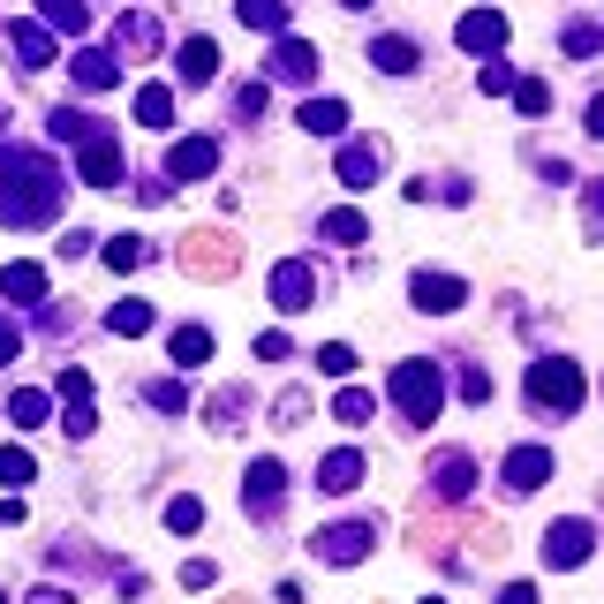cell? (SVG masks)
I'll return each instance as SVG.
<instances>
[{"label": "cell", "instance_id": "2e32d148", "mask_svg": "<svg viewBox=\"0 0 604 604\" xmlns=\"http://www.w3.org/2000/svg\"><path fill=\"white\" fill-rule=\"evenodd\" d=\"M0 295L38 302V295H46V265H8V273H0Z\"/></svg>", "mask_w": 604, "mask_h": 604}, {"label": "cell", "instance_id": "f546056e", "mask_svg": "<svg viewBox=\"0 0 604 604\" xmlns=\"http://www.w3.org/2000/svg\"><path fill=\"white\" fill-rule=\"evenodd\" d=\"M332 408H340V424H370V408H378V401H370L363 386H348V393H340Z\"/></svg>", "mask_w": 604, "mask_h": 604}, {"label": "cell", "instance_id": "83f0119b", "mask_svg": "<svg viewBox=\"0 0 604 604\" xmlns=\"http://www.w3.org/2000/svg\"><path fill=\"white\" fill-rule=\"evenodd\" d=\"M468 483H476V468H468L461 453H446V461H439V491H446V499H461Z\"/></svg>", "mask_w": 604, "mask_h": 604}, {"label": "cell", "instance_id": "3957f363", "mask_svg": "<svg viewBox=\"0 0 604 604\" xmlns=\"http://www.w3.org/2000/svg\"><path fill=\"white\" fill-rule=\"evenodd\" d=\"M529 401H544V408H582V370L575 363H559V355H544V363H529Z\"/></svg>", "mask_w": 604, "mask_h": 604}, {"label": "cell", "instance_id": "e0dca14e", "mask_svg": "<svg viewBox=\"0 0 604 604\" xmlns=\"http://www.w3.org/2000/svg\"><path fill=\"white\" fill-rule=\"evenodd\" d=\"M370 174H378V144H348L340 151V181H348V189H370Z\"/></svg>", "mask_w": 604, "mask_h": 604}, {"label": "cell", "instance_id": "9c48e42d", "mask_svg": "<svg viewBox=\"0 0 604 604\" xmlns=\"http://www.w3.org/2000/svg\"><path fill=\"white\" fill-rule=\"evenodd\" d=\"M506 483H514V491H537V483H552V453H544V446L506 453Z\"/></svg>", "mask_w": 604, "mask_h": 604}, {"label": "cell", "instance_id": "836d02e7", "mask_svg": "<svg viewBox=\"0 0 604 604\" xmlns=\"http://www.w3.org/2000/svg\"><path fill=\"white\" fill-rule=\"evenodd\" d=\"M317 370H325V378H348V370H355V355L332 340V348H317Z\"/></svg>", "mask_w": 604, "mask_h": 604}, {"label": "cell", "instance_id": "8992f818", "mask_svg": "<svg viewBox=\"0 0 604 604\" xmlns=\"http://www.w3.org/2000/svg\"><path fill=\"white\" fill-rule=\"evenodd\" d=\"M212 166H219V144H212V137H189V144L166 151V174H174V181H197V174H212Z\"/></svg>", "mask_w": 604, "mask_h": 604}, {"label": "cell", "instance_id": "4dcf8cb0", "mask_svg": "<svg viewBox=\"0 0 604 604\" xmlns=\"http://www.w3.org/2000/svg\"><path fill=\"white\" fill-rule=\"evenodd\" d=\"M106 265H114V273H129V265H144V242H137V235H122V242H106Z\"/></svg>", "mask_w": 604, "mask_h": 604}, {"label": "cell", "instance_id": "b9f144b4", "mask_svg": "<svg viewBox=\"0 0 604 604\" xmlns=\"http://www.w3.org/2000/svg\"><path fill=\"white\" fill-rule=\"evenodd\" d=\"M15 348H23V332H15V325H0V363H8Z\"/></svg>", "mask_w": 604, "mask_h": 604}, {"label": "cell", "instance_id": "f1b7e54d", "mask_svg": "<svg viewBox=\"0 0 604 604\" xmlns=\"http://www.w3.org/2000/svg\"><path fill=\"white\" fill-rule=\"evenodd\" d=\"M166 529H174V537H197V529H204V506H197V499H174V506H166Z\"/></svg>", "mask_w": 604, "mask_h": 604}, {"label": "cell", "instance_id": "e575fe53", "mask_svg": "<svg viewBox=\"0 0 604 604\" xmlns=\"http://www.w3.org/2000/svg\"><path fill=\"white\" fill-rule=\"evenodd\" d=\"M476 84L499 99V91H514V68H506V61H483V76H476Z\"/></svg>", "mask_w": 604, "mask_h": 604}, {"label": "cell", "instance_id": "7c38bea8", "mask_svg": "<svg viewBox=\"0 0 604 604\" xmlns=\"http://www.w3.org/2000/svg\"><path fill=\"white\" fill-rule=\"evenodd\" d=\"M273 76H288V84L317 76V46H302V38H288V30H280V46H273Z\"/></svg>", "mask_w": 604, "mask_h": 604}, {"label": "cell", "instance_id": "d6a6232c", "mask_svg": "<svg viewBox=\"0 0 604 604\" xmlns=\"http://www.w3.org/2000/svg\"><path fill=\"white\" fill-rule=\"evenodd\" d=\"M0 483H30V453L23 446H0Z\"/></svg>", "mask_w": 604, "mask_h": 604}, {"label": "cell", "instance_id": "8d00e7d4", "mask_svg": "<svg viewBox=\"0 0 604 604\" xmlns=\"http://www.w3.org/2000/svg\"><path fill=\"white\" fill-rule=\"evenodd\" d=\"M151 408H166V416H181V408H189V393H181V386L166 378V386H151Z\"/></svg>", "mask_w": 604, "mask_h": 604}, {"label": "cell", "instance_id": "5b68a950", "mask_svg": "<svg viewBox=\"0 0 604 604\" xmlns=\"http://www.w3.org/2000/svg\"><path fill=\"white\" fill-rule=\"evenodd\" d=\"M310 295H317V280H310V265H302V257L273 265V302H280V310H310Z\"/></svg>", "mask_w": 604, "mask_h": 604}, {"label": "cell", "instance_id": "d4e9b609", "mask_svg": "<svg viewBox=\"0 0 604 604\" xmlns=\"http://www.w3.org/2000/svg\"><path fill=\"white\" fill-rule=\"evenodd\" d=\"M204 355H212V332H204V325H181V332H174V363L189 370V363H204Z\"/></svg>", "mask_w": 604, "mask_h": 604}, {"label": "cell", "instance_id": "d6986e66", "mask_svg": "<svg viewBox=\"0 0 604 604\" xmlns=\"http://www.w3.org/2000/svg\"><path fill=\"white\" fill-rule=\"evenodd\" d=\"M8 38H15V53H23V68H46V61H53V38H46L38 23H15Z\"/></svg>", "mask_w": 604, "mask_h": 604}, {"label": "cell", "instance_id": "9a60e30c", "mask_svg": "<svg viewBox=\"0 0 604 604\" xmlns=\"http://www.w3.org/2000/svg\"><path fill=\"white\" fill-rule=\"evenodd\" d=\"M76 84H84V91H114V84H122L114 53H99V46H91V53H76Z\"/></svg>", "mask_w": 604, "mask_h": 604}, {"label": "cell", "instance_id": "8fae6325", "mask_svg": "<svg viewBox=\"0 0 604 604\" xmlns=\"http://www.w3.org/2000/svg\"><path fill=\"white\" fill-rule=\"evenodd\" d=\"M76 174H84L91 189H114V181H122V151L106 144V137H91V144H84V166H76Z\"/></svg>", "mask_w": 604, "mask_h": 604}, {"label": "cell", "instance_id": "52a82bcc", "mask_svg": "<svg viewBox=\"0 0 604 604\" xmlns=\"http://www.w3.org/2000/svg\"><path fill=\"white\" fill-rule=\"evenodd\" d=\"M544 559H552V567H582V559H590V521H559V529L544 537Z\"/></svg>", "mask_w": 604, "mask_h": 604}, {"label": "cell", "instance_id": "30bf717a", "mask_svg": "<svg viewBox=\"0 0 604 604\" xmlns=\"http://www.w3.org/2000/svg\"><path fill=\"white\" fill-rule=\"evenodd\" d=\"M461 295H468V288H461L453 273H416V310H439V317H446V310H461Z\"/></svg>", "mask_w": 604, "mask_h": 604}, {"label": "cell", "instance_id": "603a6c76", "mask_svg": "<svg viewBox=\"0 0 604 604\" xmlns=\"http://www.w3.org/2000/svg\"><path fill=\"white\" fill-rule=\"evenodd\" d=\"M280 483H288V476H280V461H257V468H250V483H242V499L273 506V499H280Z\"/></svg>", "mask_w": 604, "mask_h": 604}, {"label": "cell", "instance_id": "1f68e13d", "mask_svg": "<svg viewBox=\"0 0 604 604\" xmlns=\"http://www.w3.org/2000/svg\"><path fill=\"white\" fill-rule=\"evenodd\" d=\"M8 416H15L23 431H30V424H46V393H15V401H8Z\"/></svg>", "mask_w": 604, "mask_h": 604}, {"label": "cell", "instance_id": "ab89813d", "mask_svg": "<svg viewBox=\"0 0 604 604\" xmlns=\"http://www.w3.org/2000/svg\"><path fill=\"white\" fill-rule=\"evenodd\" d=\"M499 604H537V590H529V582H506V590H499Z\"/></svg>", "mask_w": 604, "mask_h": 604}, {"label": "cell", "instance_id": "484cf974", "mask_svg": "<svg viewBox=\"0 0 604 604\" xmlns=\"http://www.w3.org/2000/svg\"><path fill=\"white\" fill-rule=\"evenodd\" d=\"M363 483V453H332L325 461V491H355Z\"/></svg>", "mask_w": 604, "mask_h": 604}, {"label": "cell", "instance_id": "7a4b0ae2", "mask_svg": "<svg viewBox=\"0 0 604 604\" xmlns=\"http://www.w3.org/2000/svg\"><path fill=\"white\" fill-rule=\"evenodd\" d=\"M393 401H401L416 424H431V416H439V401H446L439 363H401V370H393Z\"/></svg>", "mask_w": 604, "mask_h": 604}, {"label": "cell", "instance_id": "ac0fdd59", "mask_svg": "<svg viewBox=\"0 0 604 604\" xmlns=\"http://www.w3.org/2000/svg\"><path fill=\"white\" fill-rule=\"evenodd\" d=\"M137 122H144V129H166V122H174V91H166V84H144V91H137Z\"/></svg>", "mask_w": 604, "mask_h": 604}, {"label": "cell", "instance_id": "4316f807", "mask_svg": "<svg viewBox=\"0 0 604 604\" xmlns=\"http://www.w3.org/2000/svg\"><path fill=\"white\" fill-rule=\"evenodd\" d=\"M106 325L137 340V332H151V302H114V310H106Z\"/></svg>", "mask_w": 604, "mask_h": 604}, {"label": "cell", "instance_id": "277c9868", "mask_svg": "<svg viewBox=\"0 0 604 604\" xmlns=\"http://www.w3.org/2000/svg\"><path fill=\"white\" fill-rule=\"evenodd\" d=\"M461 46H468V53H499V46H506V15H499V8H468V15H461Z\"/></svg>", "mask_w": 604, "mask_h": 604}, {"label": "cell", "instance_id": "4fadbf2b", "mask_svg": "<svg viewBox=\"0 0 604 604\" xmlns=\"http://www.w3.org/2000/svg\"><path fill=\"white\" fill-rule=\"evenodd\" d=\"M174 68H181V84H212V76H219V46H212V38H189V46L174 53Z\"/></svg>", "mask_w": 604, "mask_h": 604}, {"label": "cell", "instance_id": "cb8c5ba5", "mask_svg": "<svg viewBox=\"0 0 604 604\" xmlns=\"http://www.w3.org/2000/svg\"><path fill=\"white\" fill-rule=\"evenodd\" d=\"M38 15H46L53 30H91V8H84V0H38Z\"/></svg>", "mask_w": 604, "mask_h": 604}, {"label": "cell", "instance_id": "ba28073f", "mask_svg": "<svg viewBox=\"0 0 604 604\" xmlns=\"http://www.w3.org/2000/svg\"><path fill=\"white\" fill-rule=\"evenodd\" d=\"M317 544H325V559H332V567H348V559H363V552H370V521H340V529H325Z\"/></svg>", "mask_w": 604, "mask_h": 604}, {"label": "cell", "instance_id": "60d3db41", "mask_svg": "<svg viewBox=\"0 0 604 604\" xmlns=\"http://www.w3.org/2000/svg\"><path fill=\"white\" fill-rule=\"evenodd\" d=\"M0 529H23V499H0Z\"/></svg>", "mask_w": 604, "mask_h": 604}, {"label": "cell", "instance_id": "7402d4cb", "mask_svg": "<svg viewBox=\"0 0 604 604\" xmlns=\"http://www.w3.org/2000/svg\"><path fill=\"white\" fill-rule=\"evenodd\" d=\"M317 235H325V242H340V250H355L370 227H363V212H325V227H317Z\"/></svg>", "mask_w": 604, "mask_h": 604}, {"label": "cell", "instance_id": "44dd1931", "mask_svg": "<svg viewBox=\"0 0 604 604\" xmlns=\"http://www.w3.org/2000/svg\"><path fill=\"white\" fill-rule=\"evenodd\" d=\"M370 61H378L386 76H408V68H416V46H408V38H378V46H370Z\"/></svg>", "mask_w": 604, "mask_h": 604}, {"label": "cell", "instance_id": "7bdbcfd3", "mask_svg": "<svg viewBox=\"0 0 604 604\" xmlns=\"http://www.w3.org/2000/svg\"><path fill=\"white\" fill-rule=\"evenodd\" d=\"M340 8H370V0H340Z\"/></svg>", "mask_w": 604, "mask_h": 604}, {"label": "cell", "instance_id": "74e56055", "mask_svg": "<svg viewBox=\"0 0 604 604\" xmlns=\"http://www.w3.org/2000/svg\"><path fill=\"white\" fill-rule=\"evenodd\" d=\"M212 575H219L212 559H189V567H181V590H212Z\"/></svg>", "mask_w": 604, "mask_h": 604}, {"label": "cell", "instance_id": "f35d334b", "mask_svg": "<svg viewBox=\"0 0 604 604\" xmlns=\"http://www.w3.org/2000/svg\"><path fill=\"white\" fill-rule=\"evenodd\" d=\"M61 401H91V378L84 370H61Z\"/></svg>", "mask_w": 604, "mask_h": 604}, {"label": "cell", "instance_id": "d590c367", "mask_svg": "<svg viewBox=\"0 0 604 604\" xmlns=\"http://www.w3.org/2000/svg\"><path fill=\"white\" fill-rule=\"evenodd\" d=\"M514 106H521V114H544L552 91H544V84H514Z\"/></svg>", "mask_w": 604, "mask_h": 604}, {"label": "cell", "instance_id": "ffe728a7", "mask_svg": "<svg viewBox=\"0 0 604 604\" xmlns=\"http://www.w3.org/2000/svg\"><path fill=\"white\" fill-rule=\"evenodd\" d=\"M235 15L250 30H288V0H235Z\"/></svg>", "mask_w": 604, "mask_h": 604}, {"label": "cell", "instance_id": "6da1fadb", "mask_svg": "<svg viewBox=\"0 0 604 604\" xmlns=\"http://www.w3.org/2000/svg\"><path fill=\"white\" fill-rule=\"evenodd\" d=\"M61 197V174L46 159H23V151H0V219H46Z\"/></svg>", "mask_w": 604, "mask_h": 604}, {"label": "cell", "instance_id": "5bb4252c", "mask_svg": "<svg viewBox=\"0 0 604 604\" xmlns=\"http://www.w3.org/2000/svg\"><path fill=\"white\" fill-rule=\"evenodd\" d=\"M295 122L310 129V137H340V129H348V106H340V99H302Z\"/></svg>", "mask_w": 604, "mask_h": 604}]
</instances>
